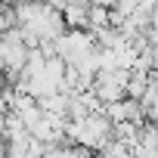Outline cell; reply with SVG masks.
<instances>
[{"label":"cell","mask_w":158,"mask_h":158,"mask_svg":"<svg viewBox=\"0 0 158 158\" xmlns=\"http://www.w3.org/2000/svg\"><path fill=\"white\" fill-rule=\"evenodd\" d=\"M133 71H102L96 77V96L102 106H115L127 99V87H130Z\"/></svg>","instance_id":"6da1fadb"},{"label":"cell","mask_w":158,"mask_h":158,"mask_svg":"<svg viewBox=\"0 0 158 158\" xmlns=\"http://www.w3.org/2000/svg\"><path fill=\"white\" fill-rule=\"evenodd\" d=\"M115 28L112 25V6H102V3H93L90 6V34H102Z\"/></svg>","instance_id":"7a4b0ae2"},{"label":"cell","mask_w":158,"mask_h":158,"mask_svg":"<svg viewBox=\"0 0 158 158\" xmlns=\"http://www.w3.org/2000/svg\"><path fill=\"white\" fill-rule=\"evenodd\" d=\"M0 158H10V146H6L3 136H0Z\"/></svg>","instance_id":"3957f363"},{"label":"cell","mask_w":158,"mask_h":158,"mask_svg":"<svg viewBox=\"0 0 158 158\" xmlns=\"http://www.w3.org/2000/svg\"><path fill=\"white\" fill-rule=\"evenodd\" d=\"M44 158H62V152H59V149H50V152H47Z\"/></svg>","instance_id":"277c9868"}]
</instances>
